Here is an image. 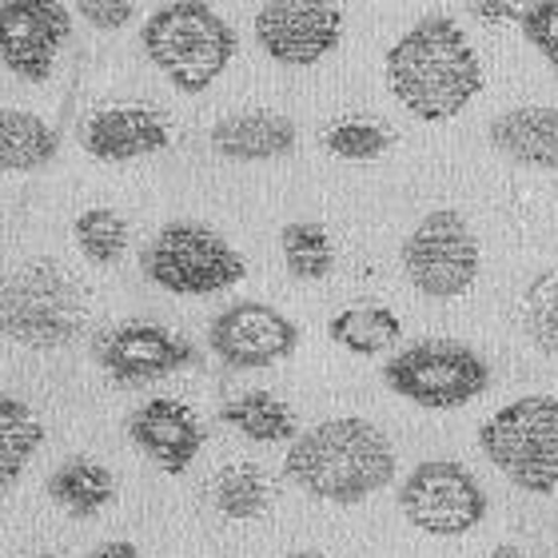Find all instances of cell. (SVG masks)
<instances>
[{
  "mask_svg": "<svg viewBox=\"0 0 558 558\" xmlns=\"http://www.w3.org/2000/svg\"><path fill=\"white\" fill-rule=\"evenodd\" d=\"M0 24H4V64H9V72L28 84H45L52 76L60 45L72 33L69 4L4 0L0 4Z\"/></svg>",
  "mask_w": 558,
  "mask_h": 558,
  "instance_id": "obj_12",
  "label": "cell"
},
{
  "mask_svg": "<svg viewBox=\"0 0 558 558\" xmlns=\"http://www.w3.org/2000/svg\"><path fill=\"white\" fill-rule=\"evenodd\" d=\"M399 507L408 514V523L415 531H423V535L454 538L483 523L487 490L478 487V478L463 463H454V459H427V463H418L403 478Z\"/></svg>",
  "mask_w": 558,
  "mask_h": 558,
  "instance_id": "obj_9",
  "label": "cell"
},
{
  "mask_svg": "<svg viewBox=\"0 0 558 558\" xmlns=\"http://www.w3.org/2000/svg\"><path fill=\"white\" fill-rule=\"evenodd\" d=\"M384 379L396 396L411 399L418 408L451 411L478 399L490 384V367L478 351L454 339H418L403 348L384 367Z\"/></svg>",
  "mask_w": 558,
  "mask_h": 558,
  "instance_id": "obj_7",
  "label": "cell"
},
{
  "mask_svg": "<svg viewBox=\"0 0 558 558\" xmlns=\"http://www.w3.org/2000/svg\"><path fill=\"white\" fill-rule=\"evenodd\" d=\"M220 418L228 427H235L240 435H247L252 442H279V439H300L295 435V415L283 399H276L271 391H247V396L228 399L220 408Z\"/></svg>",
  "mask_w": 558,
  "mask_h": 558,
  "instance_id": "obj_20",
  "label": "cell"
},
{
  "mask_svg": "<svg viewBox=\"0 0 558 558\" xmlns=\"http://www.w3.org/2000/svg\"><path fill=\"white\" fill-rule=\"evenodd\" d=\"M57 151L60 136L48 120L21 112V108H9L0 117V163H4V172H40L57 160Z\"/></svg>",
  "mask_w": 558,
  "mask_h": 558,
  "instance_id": "obj_18",
  "label": "cell"
},
{
  "mask_svg": "<svg viewBox=\"0 0 558 558\" xmlns=\"http://www.w3.org/2000/svg\"><path fill=\"white\" fill-rule=\"evenodd\" d=\"M283 471L295 487L324 502H363L396 478V451L367 418H327L288 447Z\"/></svg>",
  "mask_w": 558,
  "mask_h": 558,
  "instance_id": "obj_2",
  "label": "cell"
},
{
  "mask_svg": "<svg viewBox=\"0 0 558 558\" xmlns=\"http://www.w3.org/2000/svg\"><path fill=\"white\" fill-rule=\"evenodd\" d=\"M519 319H523V331L531 336V343H535L538 351L558 355V268L543 271V276L523 291Z\"/></svg>",
  "mask_w": 558,
  "mask_h": 558,
  "instance_id": "obj_26",
  "label": "cell"
},
{
  "mask_svg": "<svg viewBox=\"0 0 558 558\" xmlns=\"http://www.w3.org/2000/svg\"><path fill=\"white\" fill-rule=\"evenodd\" d=\"M40 442H45V423L36 418V411L16 396L0 399V483H4V490L21 478L24 466L33 463Z\"/></svg>",
  "mask_w": 558,
  "mask_h": 558,
  "instance_id": "obj_21",
  "label": "cell"
},
{
  "mask_svg": "<svg viewBox=\"0 0 558 558\" xmlns=\"http://www.w3.org/2000/svg\"><path fill=\"white\" fill-rule=\"evenodd\" d=\"M478 447L519 490H558V399L523 396L478 427Z\"/></svg>",
  "mask_w": 558,
  "mask_h": 558,
  "instance_id": "obj_4",
  "label": "cell"
},
{
  "mask_svg": "<svg viewBox=\"0 0 558 558\" xmlns=\"http://www.w3.org/2000/svg\"><path fill=\"white\" fill-rule=\"evenodd\" d=\"M324 144L339 160H375V156L387 151L391 136L372 120H339V124H331L324 132Z\"/></svg>",
  "mask_w": 558,
  "mask_h": 558,
  "instance_id": "obj_27",
  "label": "cell"
},
{
  "mask_svg": "<svg viewBox=\"0 0 558 558\" xmlns=\"http://www.w3.org/2000/svg\"><path fill=\"white\" fill-rule=\"evenodd\" d=\"M216 511L228 519H256L268 511L271 502V483L264 475V466L256 463H228L220 466L208 483Z\"/></svg>",
  "mask_w": 558,
  "mask_h": 558,
  "instance_id": "obj_23",
  "label": "cell"
},
{
  "mask_svg": "<svg viewBox=\"0 0 558 558\" xmlns=\"http://www.w3.org/2000/svg\"><path fill=\"white\" fill-rule=\"evenodd\" d=\"M208 343L228 367L256 372L271 363L288 360L300 343V327L271 303H232L223 307L208 327Z\"/></svg>",
  "mask_w": 558,
  "mask_h": 558,
  "instance_id": "obj_11",
  "label": "cell"
},
{
  "mask_svg": "<svg viewBox=\"0 0 558 558\" xmlns=\"http://www.w3.org/2000/svg\"><path fill=\"white\" fill-rule=\"evenodd\" d=\"M28 558H57V555H28Z\"/></svg>",
  "mask_w": 558,
  "mask_h": 558,
  "instance_id": "obj_34",
  "label": "cell"
},
{
  "mask_svg": "<svg viewBox=\"0 0 558 558\" xmlns=\"http://www.w3.org/2000/svg\"><path fill=\"white\" fill-rule=\"evenodd\" d=\"M81 140L84 151L105 163L140 160L168 148V120L148 105H112L88 117Z\"/></svg>",
  "mask_w": 558,
  "mask_h": 558,
  "instance_id": "obj_15",
  "label": "cell"
},
{
  "mask_svg": "<svg viewBox=\"0 0 558 558\" xmlns=\"http://www.w3.org/2000/svg\"><path fill=\"white\" fill-rule=\"evenodd\" d=\"M490 144L526 168H558V108L531 105L502 112L490 124Z\"/></svg>",
  "mask_w": 558,
  "mask_h": 558,
  "instance_id": "obj_17",
  "label": "cell"
},
{
  "mask_svg": "<svg viewBox=\"0 0 558 558\" xmlns=\"http://www.w3.org/2000/svg\"><path fill=\"white\" fill-rule=\"evenodd\" d=\"M487 558H526V555H523L519 547H511V543H502V547H495Z\"/></svg>",
  "mask_w": 558,
  "mask_h": 558,
  "instance_id": "obj_32",
  "label": "cell"
},
{
  "mask_svg": "<svg viewBox=\"0 0 558 558\" xmlns=\"http://www.w3.org/2000/svg\"><path fill=\"white\" fill-rule=\"evenodd\" d=\"M279 252H283V264L295 279L303 283H319L336 271V247L327 240V232L319 223H307V220H295V223H283V232H279Z\"/></svg>",
  "mask_w": 558,
  "mask_h": 558,
  "instance_id": "obj_24",
  "label": "cell"
},
{
  "mask_svg": "<svg viewBox=\"0 0 558 558\" xmlns=\"http://www.w3.org/2000/svg\"><path fill=\"white\" fill-rule=\"evenodd\" d=\"M129 439L168 475H184L204 447V423L180 399H151L129 415Z\"/></svg>",
  "mask_w": 558,
  "mask_h": 558,
  "instance_id": "obj_14",
  "label": "cell"
},
{
  "mask_svg": "<svg viewBox=\"0 0 558 558\" xmlns=\"http://www.w3.org/2000/svg\"><path fill=\"white\" fill-rule=\"evenodd\" d=\"M387 88L415 120L447 124L483 88V64L451 16H423L387 52Z\"/></svg>",
  "mask_w": 558,
  "mask_h": 558,
  "instance_id": "obj_1",
  "label": "cell"
},
{
  "mask_svg": "<svg viewBox=\"0 0 558 558\" xmlns=\"http://www.w3.org/2000/svg\"><path fill=\"white\" fill-rule=\"evenodd\" d=\"M72 235H76V247H81L84 259H93V264H117L124 256V247H129V223L124 216L112 208H88L76 216L72 223Z\"/></svg>",
  "mask_w": 558,
  "mask_h": 558,
  "instance_id": "obj_25",
  "label": "cell"
},
{
  "mask_svg": "<svg viewBox=\"0 0 558 558\" xmlns=\"http://www.w3.org/2000/svg\"><path fill=\"white\" fill-rule=\"evenodd\" d=\"M327 336L336 339L339 348L355 351V355H379V351H387L391 343H399L403 324H399L396 312H387L379 303H360V307H348V312L331 315Z\"/></svg>",
  "mask_w": 558,
  "mask_h": 558,
  "instance_id": "obj_22",
  "label": "cell"
},
{
  "mask_svg": "<svg viewBox=\"0 0 558 558\" xmlns=\"http://www.w3.org/2000/svg\"><path fill=\"white\" fill-rule=\"evenodd\" d=\"M76 12L96 28H124L136 16V4L132 0H81Z\"/></svg>",
  "mask_w": 558,
  "mask_h": 558,
  "instance_id": "obj_29",
  "label": "cell"
},
{
  "mask_svg": "<svg viewBox=\"0 0 558 558\" xmlns=\"http://www.w3.org/2000/svg\"><path fill=\"white\" fill-rule=\"evenodd\" d=\"M192 360L196 355L187 348V339L160 324H120L96 339V363L124 387L168 379Z\"/></svg>",
  "mask_w": 558,
  "mask_h": 558,
  "instance_id": "obj_13",
  "label": "cell"
},
{
  "mask_svg": "<svg viewBox=\"0 0 558 558\" xmlns=\"http://www.w3.org/2000/svg\"><path fill=\"white\" fill-rule=\"evenodd\" d=\"M112 471L105 463H96V459H69V463H60L48 478V495L57 507H64L69 514L76 519H88L112 499Z\"/></svg>",
  "mask_w": 558,
  "mask_h": 558,
  "instance_id": "obj_19",
  "label": "cell"
},
{
  "mask_svg": "<svg viewBox=\"0 0 558 558\" xmlns=\"http://www.w3.org/2000/svg\"><path fill=\"white\" fill-rule=\"evenodd\" d=\"M144 52L180 93H204L235 57V33L220 12L199 0L163 4L144 24Z\"/></svg>",
  "mask_w": 558,
  "mask_h": 558,
  "instance_id": "obj_3",
  "label": "cell"
},
{
  "mask_svg": "<svg viewBox=\"0 0 558 558\" xmlns=\"http://www.w3.org/2000/svg\"><path fill=\"white\" fill-rule=\"evenodd\" d=\"M478 235L471 223L451 208L423 216L403 240V271L430 300H454L463 295L478 276Z\"/></svg>",
  "mask_w": 558,
  "mask_h": 558,
  "instance_id": "obj_8",
  "label": "cell"
},
{
  "mask_svg": "<svg viewBox=\"0 0 558 558\" xmlns=\"http://www.w3.org/2000/svg\"><path fill=\"white\" fill-rule=\"evenodd\" d=\"M523 36L558 72V0H543V4H531L523 12Z\"/></svg>",
  "mask_w": 558,
  "mask_h": 558,
  "instance_id": "obj_28",
  "label": "cell"
},
{
  "mask_svg": "<svg viewBox=\"0 0 558 558\" xmlns=\"http://www.w3.org/2000/svg\"><path fill=\"white\" fill-rule=\"evenodd\" d=\"M475 12L483 16V21H511V16L523 21L526 9H519V4H475Z\"/></svg>",
  "mask_w": 558,
  "mask_h": 558,
  "instance_id": "obj_31",
  "label": "cell"
},
{
  "mask_svg": "<svg viewBox=\"0 0 558 558\" xmlns=\"http://www.w3.org/2000/svg\"><path fill=\"white\" fill-rule=\"evenodd\" d=\"M88 558H144L132 543H120V538H112V543H100L96 550H88Z\"/></svg>",
  "mask_w": 558,
  "mask_h": 558,
  "instance_id": "obj_30",
  "label": "cell"
},
{
  "mask_svg": "<svg viewBox=\"0 0 558 558\" xmlns=\"http://www.w3.org/2000/svg\"><path fill=\"white\" fill-rule=\"evenodd\" d=\"M84 327V291L60 264L28 259L4 279V331L36 351L64 348Z\"/></svg>",
  "mask_w": 558,
  "mask_h": 558,
  "instance_id": "obj_5",
  "label": "cell"
},
{
  "mask_svg": "<svg viewBox=\"0 0 558 558\" xmlns=\"http://www.w3.org/2000/svg\"><path fill=\"white\" fill-rule=\"evenodd\" d=\"M295 148V120L268 108L252 112H232L216 120L211 129V151L223 160H276Z\"/></svg>",
  "mask_w": 558,
  "mask_h": 558,
  "instance_id": "obj_16",
  "label": "cell"
},
{
  "mask_svg": "<svg viewBox=\"0 0 558 558\" xmlns=\"http://www.w3.org/2000/svg\"><path fill=\"white\" fill-rule=\"evenodd\" d=\"M288 558H324V555H307V550H303V555H288Z\"/></svg>",
  "mask_w": 558,
  "mask_h": 558,
  "instance_id": "obj_33",
  "label": "cell"
},
{
  "mask_svg": "<svg viewBox=\"0 0 558 558\" xmlns=\"http://www.w3.org/2000/svg\"><path fill=\"white\" fill-rule=\"evenodd\" d=\"M144 276L172 295H216L240 283L244 256L204 223H168L140 256Z\"/></svg>",
  "mask_w": 558,
  "mask_h": 558,
  "instance_id": "obj_6",
  "label": "cell"
},
{
  "mask_svg": "<svg viewBox=\"0 0 558 558\" xmlns=\"http://www.w3.org/2000/svg\"><path fill=\"white\" fill-rule=\"evenodd\" d=\"M256 40L279 64L312 69L343 40V12L324 0H268L256 9Z\"/></svg>",
  "mask_w": 558,
  "mask_h": 558,
  "instance_id": "obj_10",
  "label": "cell"
}]
</instances>
